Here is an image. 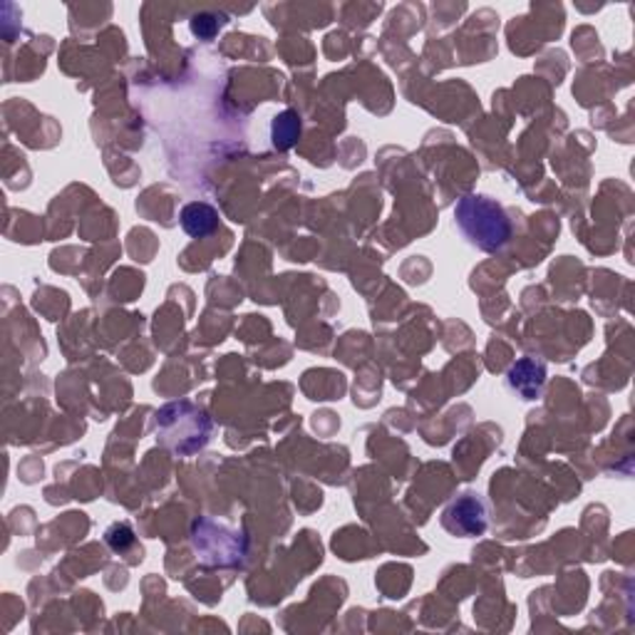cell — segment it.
I'll use <instances>...</instances> for the list:
<instances>
[{
    "instance_id": "6",
    "label": "cell",
    "mask_w": 635,
    "mask_h": 635,
    "mask_svg": "<svg viewBox=\"0 0 635 635\" xmlns=\"http://www.w3.org/2000/svg\"><path fill=\"white\" fill-rule=\"evenodd\" d=\"M180 222H182V228H184L186 236L206 238L218 228V212L206 202H192L182 209Z\"/></svg>"
},
{
    "instance_id": "4",
    "label": "cell",
    "mask_w": 635,
    "mask_h": 635,
    "mask_svg": "<svg viewBox=\"0 0 635 635\" xmlns=\"http://www.w3.org/2000/svg\"><path fill=\"white\" fill-rule=\"evenodd\" d=\"M442 529L457 539H477L489 526V512L484 499L479 494H460L444 506L440 516Z\"/></svg>"
},
{
    "instance_id": "3",
    "label": "cell",
    "mask_w": 635,
    "mask_h": 635,
    "mask_svg": "<svg viewBox=\"0 0 635 635\" xmlns=\"http://www.w3.org/2000/svg\"><path fill=\"white\" fill-rule=\"evenodd\" d=\"M192 544L204 564L212 566H238L246 554L244 536L212 522V519H202L194 524Z\"/></svg>"
},
{
    "instance_id": "1",
    "label": "cell",
    "mask_w": 635,
    "mask_h": 635,
    "mask_svg": "<svg viewBox=\"0 0 635 635\" xmlns=\"http://www.w3.org/2000/svg\"><path fill=\"white\" fill-rule=\"evenodd\" d=\"M454 222L467 244L484 254H499L512 242V218L502 204L487 194H464L454 206Z\"/></svg>"
},
{
    "instance_id": "8",
    "label": "cell",
    "mask_w": 635,
    "mask_h": 635,
    "mask_svg": "<svg viewBox=\"0 0 635 635\" xmlns=\"http://www.w3.org/2000/svg\"><path fill=\"white\" fill-rule=\"evenodd\" d=\"M105 541L112 551H127L134 546V531L130 524H112L105 531Z\"/></svg>"
},
{
    "instance_id": "7",
    "label": "cell",
    "mask_w": 635,
    "mask_h": 635,
    "mask_svg": "<svg viewBox=\"0 0 635 635\" xmlns=\"http://www.w3.org/2000/svg\"><path fill=\"white\" fill-rule=\"evenodd\" d=\"M270 134H274V144L278 150H290L298 140L300 134V120L296 112L286 110L284 114H278L274 120V127H270Z\"/></svg>"
},
{
    "instance_id": "5",
    "label": "cell",
    "mask_w": 635,
    "mask_h": 635,
    "mask_svg": "<svg viewBox=\"0 0 635 635\" xmlns=\"http://www.w3.org/2000/svg\"><path fill=\"white\" fill-rule=\"evenodd\" d=\"M546 385V366L536 358H519L506 372V388L522 400H539Z\"/></svg>"
},
{
    "instance_id": "2",
    "label": "cell",
    "mask_w": 635,
    "mask_h": 635,
    "mask_svg": "<svg viewBox=\"0 0 635 635\" xmlns=\"http://www.w3.org/2000/svg\"><path fill=\"white\" fill-rule=\"evenodd\" d=\"M152 430L162 444L170 447L176 454H194L204 450L212 440V420L194 402H170L154 412Z\"/></svg>"
}]
</instances>
